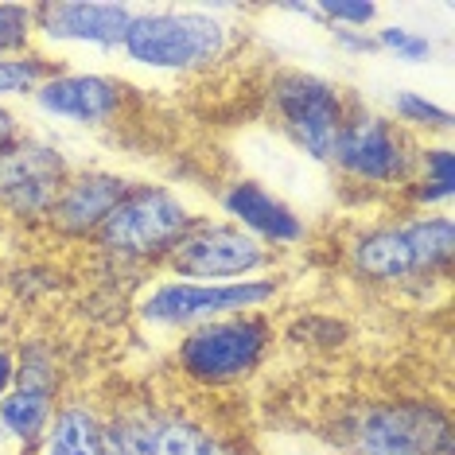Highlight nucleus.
<instances>
[{
    "label": "nucleus",
    "mask_w": 455,
    "mask_h": 455,
    "mask_svg": "<svg viewBox=\"0 0 455 455\" xmlns=\"http://www.w3.org/2000/svg\"><path fill=\"white\" fill-rule=\"evenodd\" d=\"M355 98L339 82L312 70H276L268 82V109L288 140L315 164H331Z\"/></svg>",
    "instance_id": "nucleus-7"
},
{
    "label": "nucleus",
    "mask_w": 455,
    "mask_h": 455,
    "mask_svg": "<svg viewBox=\"0 0 455 455\" xmlns=\"http://www.w3.org/2000/svg\"><path fill=\"white\" fill-rule=\"evenodd\" d=\"M276 265V253L261 245L253 234L226 219H199L180 237V245L168 253L164 268L172 281H195V284H234L265 276Z\"/></svg>",
    "instance_id": "nucleus-8"
},
{
    "label": "nucleus",
    "mask_w": 455,
    "mask_h": 455,
    "mask_svg": "<svg viewBox=\"0 0 455 455\" xmlns=\"http://www.w3.org/2000/svg\"><path fill=\"white\" fill-rule=\"evenodd\" d=\"M137 8L117 0H55L36 4V39L51 47H98L121 51Z\"/></svg>",
    "instance_id": "nucleus-12"
},
{
    "label": "nucleus",
    "mask_w": 455,
    "mask_h": 455,
    "mask_svg": "<svg viewBox=\"0 0 455 455\" xmlns=\"http://www.w3.org/2000/svg\"><path fill=\"white\" fill-rule=\"evenodd\" d=\"M378 51H386V55L401 59V63H432V55H436V44H432L424 32H412V28H401V24H389V28H378L374 36Z\"/></svg>",
    "instance_id": "nucleus-23"
},
{
    "label": "nucleus",
    "mask_w": 455,
    "mask_h": 455,
    "mask_svg": "<svg viewBox=\"0 0 455 455\" xmlns=\"http://www.w3.org/2000/svg\"><path fill=\"white\" fill-rule=\"evenodd\" d=\"M70 172L75 168L55 144L16 137L0 148V211L20 222H47Z\"/></svg>",
    "instance_id": "nucleus-10"
},
{
    "label": "nucleus",
    "mask_w": 455,
    "mask_h": 455,
    "mask_svg": "<svg viewBox=\"0 0 455 455\" xmlns=\"http://www.w3.org/2000/svg\"><path fill=\"white\" fill-rule=\"evenodd\" d=\"M455 257V222L448 214H409L397 222H378L350 237V273L366 284L409 288L448 281Z\"/></svg>",
    "instance_id": "nucleus-1"
},
{
    "label": "nucleus",
    "mask_w": 455,
    "mask_h": 455,
    "mask_svg": "<svg viewBox=\"0 0 455 455\" xmlns=\"http://www.w3.org/2000/svg\"><path fill=\"white\" fill-rule=\"evenodd\" d=\"M331 455H355V451H350V448H335V451H331Z\"/></svg>",
    "instance_id": "nucleus-28"
},
{
    "label": "nucleus",
    "mask_w": 455,
    "mask_h": 455,
    "mask_svg": "<svg viewBox=\"0 0 455 455\" xmlns=\"http://www.w3.org/2000/svg\"><path fill=\"white\" fill-rule=\"evenodd\" d=\"M331 39H335V47L343 51L350 59H362V55H378V44L370 32H350V28H331Z\"/></svg>",
    "instance_id": "nucleus-25"
},
{
    "label": "nucleus",
    "mask_w": 455,
    "mask_h": 455,
    "mask_svg": "<svg viewBox=\"0 0 455 455\" xmlns=\"http://www.w3.org/2000/svg\"><path fill=\"white\" fill-rule=\"evenodd\" d=\"M195 219L199 214L191 211L180 191L164 188V183H132L129 195L117 203V211L94 234V245L117 261L164 265Z\"/></svg>",
    "instance_id": "nucleus-3"
},
{
    "label": "nucleus",
    "mask_w": 455,
    "mask_h": 455,
    "mask_svg": "<svg viewBox=\"0 0 455 455\" xmlns=\"http://www.w3.org/2000/svg\"><path fill=\"white\" fill-rule=\"evenodd\" d=\"M129 86L113 75H86V70H59L36 90V109L78 129H106L125 113Z\"/></svg>",
    "instance_id": "nucleus-11"
},
{
    "label": "nucleus",
    "mask_w": 455,
    "mask_h": 455,
    "mask_svg": "<svg viewBox=\"0 0 455 455\" xmlns=\"http://www.w3.org/2000/svg\"><path fill=\"white\" fill-rule=\"evenodd\" d=\"M36 455H106L101 409L94 401H63Z\"/></svg>",
    "instance_id": "nucleus-15"
},
{
    "label": "nucleus",
    "mask_w": 455,
    "mask_h": 455,
    "mask_svg": "<svg viewBox=\"0 0 455 455\" xmlns=\"http://www.w3.org/2000/svg\"><path fill=\"white\" fill-rule=\"evenodd\" d=\"M273 347V323L265 312L222 315L180 331L175 370L203 389H222L253 378Z\"/></svg>",
    "instance_id": "nucleus-4"
},
{
    "label": "nucleus",
    "mask_w": 455,
    "mask_h": 455,
    "mask_svg": "<svg viewBox=\"0 0 455 455\" xmlns=\"http://www.w3.org/2000/svg\"><path fill=\"white\" fill-rule=\"evenodd\" d=\"M156 455H230V448L203 420L183 417V412H164Z\"/></svg>",
    "instance_id": "nucleus-19"
},
{
    "label": "nucleus",
    "mask_w": 455,
    "mask_h": 455,
    "mask_svg": "<svg viewBox=\"0 0 455 455\" xmlns=\"http://www.w3.org/2000/svg\"><path fill=\"white\" fill-rule=\"evenodd\" d=\"M281 292L276 276H253L234 284H195V281H160L137 299V315L144 327L188 331L222 315L265 312Z\"/></svg>",
    "instance_id": "nucleus-9"
},
{
    "label": "nucleus",
    "mask_w": 455,
    "mask_h": 455,
    "mask_svg": "<svg viewBox=\"0 0 455 455\" xmlns=\"http://www.w3.org/2000/svg\"><path fill=\"white\" fill-rule=\"evenodd\" d=\"M16 137H20V121H16V113L0 106V148H8V144H12Z\"/></svg>",
    "instance_id": "nucleus-27"
},
{
    "label": "nucleus",
    "mask_w": 455,
    "mask_h": 455,
    "mask_svg": "<svg viewBox=\"0 0 455 455\" xmlns=\"http://www.w3.org/2000/svg\"><path fill=\"white\" fill-rule=\"evenodd\" d=\"M389 106H393V121H397L405 132H440V137H448L451 132V113L436 106V101H428L424 94H417V90H397V94L389 98Z\"/></svg>",
    "instance_id": "nucleus-21"
},
{
    "label": "nucleus",
    "mask_w": 455,
    "mask_h": 455,
    "mask_svg": "<svg viewBox=\"0 0 455 455\" xmlns=\"http://www.w3.org/2000/svg\"><path fill=\"white\" fill-rule=\"evenodd\" d=\"M55 59L47 51H24V55L0 59V98H36V90L44 86L51 75H59Z\"/></svg>",
    "instance_id": "nucleus-20"
},
{
    "label": "nucleus",
    "mask_w": 455,
    "mask_h": 455,
    "mask_svg": "<svg viewBox=\"0 0 455 455\" xmlns=\"http://www.w3.org/2000/svg\"><path fill=\"white\" fill-rule=\"evenodd\" d=\"M36 51V4H0V59Z\"/></svg>",
    "instance_id": "nucleus-22"
},
{
    "label": "nucleus",
    "mask_w": 455,
    "mask_h": 455,
    "mask_svg": "<svg viewBox=\"0 0 455 455\" xmlns=\"http://www.w3.org/2000/svg\"><path fill=\"white\" fill-rule=\"evenodd\" d=\"M222 8H137L121 55L160 75H195L211 70L230 51V24Z\"/></svg>",
    "instance_id": "nucleus-2"
},
{
    "label": "nucleus",
    "mask_w": 455,
    "mask_h": 455,
    "mask_svg": "<svg viewBox=\"0 0 455 455\" xmlns=\"http://www.w3.org/2000/svg\"><path fill=\"white\" fill-rule=\"evenodd\" d=\"M381 16L378 4H370V0H323L319 4V20H323V28H350V32H366L370 24Z\"/></svg>",
    "instance_id": "nucleus-24"
},
{
    "label": "nucleus",
    "mask_w": 455,
    "mask_h": 455,
    "mask_svg": "<svg viewBox=\"0 0 455 455\" xmlns=\"http://www.w3.org/2000/svg\"><path fill=\"white\" fill-rule=\"evenodd\" d=\"M455 195V156L448 144H420L417 175H412L405 199L417 211L436 214V206H448Z\"/></svg>",
    "instance_id": "nucleus-18"
},
{
    "label": "nucleus",
    "mask_w": 455,
    "mask_h": 455,
    "mask_svg": "<svg viewBox=\"0 0 455 455\" xmlns=\"http://www.w3.org/2000/svg\"><path fill=\"white\" fill-rule=\"evenodd\" d=\"M160 420L148 401H125L113 412H101V432H106V455H156Z\"/></svg>",
    "instance_id": "nucleus-17"
},
{
    "label": "nucleus",
    "mask_w": 455,
    "mask_h": 455,
    "mask_svg": "<svg viewBox=\"0 0 455 455\" xmlns=\"http://www.w3.org/2000/svg\"><path fill=\"white\" fill-rule=\"evenodd\" d=\"M355 455H455L451 412L428 397L366 401L347 420Z\"/></svg>",
    "instance_id": "nucleus-5"
},
{
    "label": "nucleus",
    "mask_w": 455,
    "mask_h": 455,
    "mask_svg": "<svg viewBox=\"0 0 455 455\" xmlns=\"http://www.w3.org/2000/svg\"><path fill=\"white\" fill-rule=\"evenodd\" d=\"M12 386H16V355L0 347V397H4Z\"/></svg>",
    "instance_id": "nucleus-26"
},
{
    "label": "nucleus",
    "mask_w": 455,
    "mask_h": 455,
    "mask_svg": "<svg viewBox=\"0 0 455 455\" xmlns=\"http://www.w3.org/2000/svg\"><path fill=\"white\" fill-rule=\"evenodd\" d=\"M129 188H132V180H125L117 172H98V168L70 172L55 206H51L47 222L67 237H94L101 230V222L129 195Z\"/></svg>",
    "instance_id": "nucleus-14"
},
{
    "label": "nucleus",
    "mask_w": 455,
    "mask_h": 455,
    "mask_svg": "<svg viewBox=\"0 0 455 455\" xmlns=\"http://www.w3.org/2000/svg\"><path fill=\"white\" fill-rule=\"evenodd\" d=\"M55 409H59V401H55V393H47V389L12 386L4 397H0V428L8 432L16 455H36L39 451Z\"/></svg>",
    "instance_id": "nucleus-16"
},
{
    "label": "nucleus",
    "mask_w": 455,
    "mask_h": 455,
    "mask_svg": "<svg viewBox=\"0 0 455 455\" xmlns=\"http://www.w3.org/2000/svg\"><path fill=\"white\" fill-rule=\"evenodd\" d=\"M420 144H424L420 137L405 132L393 117L374 113V109H362L355 101L343 132H339L331 168L343 175V180L366 188V191L405 195L412 175H417Z\"/></svg>",
    "instance_id": "nucleus-6"
},
{
    "label": "nucleus",
    "mask_w": 455,
    "mask_h": 455,
    "mask_svg": "<svg viewBox=\"0 0 455 455\" xmlns=\"http://www.w3.org/2000/svg\"><path fill=\"white\" fill-rule=\"evenodd\" d=\"M219 211L226 222L242 226L245 234H253L268 250H296L307 237V222L288 206L276 191H268L257 180H230L219 191Z\"/></svg>",
    "instance_id": "nucleus-13"
}]
</instances>
